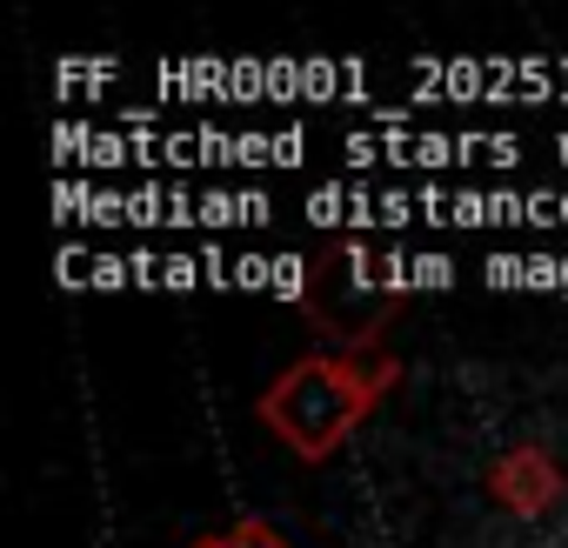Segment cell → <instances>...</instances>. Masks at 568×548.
Wrapping results in <instances>:
<instances>
[{
	"label": "cell",
	"mask_w": 568,
	"mask_h": 548,
	"mask_svg": "<svg viewBox=\"0 0 568 548\" xmlns=\"http://www.w3.org/2000/svg\"><path fill=\"white\" fill-rule=\"evenodd\" d=\"M388 388V368H362V362H295L267 395H261V415L267 428L288 442L295 455H328L355 415Z\"/></svg>",
	"instance_id": "6da1fadb"
},
{
	"label": "cell",
	"mask_w": 568,
	"mask_h": 548,
	"mask_svg": "<svg viewBox=\"0 0 568 548\" xmlns=\"http://www.w3.org/2000/svg\"><path fill=\"white\" fill-rule=\"evenodd\" d=\"M355 161H415V168H442L448 154H495V161H515V141L495 134V141H475V134H415V141H348Z\"/></svg>",
	"instance_id": "7a4b0ae2"
},
{
	"label": "cell",
	"mask_w": 568,
	"mask_h": 548,
	"mask_svg": "<svg viewBox=\"0 0 568 548\" xmlns=\"http://www.w3.org/2000/svg\"><path fill=\"white\" fill-rule=\"evenodd\" d=\"M194 548H288V541H281V528H267V521H234L221 535H201Z\"/></svg>",
	"instance_id": "3957f363"
}]
</instances>
